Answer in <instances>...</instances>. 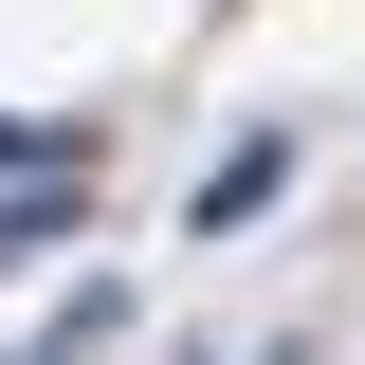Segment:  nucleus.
<instances>
[{
  "label": "nucleus",
  "mask_w": 365,
  "mask_h": 365,
  "mask_svg": "<svg viewBox=\"0 0 365 365\" xmlns=\"http://www.w3.org/2000/svg\"><path fill=\"white\" fill-rule=\"evenodd\" d=\"M19 165H73V146H55V128H19V110H0V182H19Z\"/></svg>",
  "instance_id": "7ed1b4c3"
},
{
  "label": "nucleus",
  "mask_w": 365,
  "mask_h": 365,
  "mask_svg": "<svg viewBox=\"0 0 365 365\" xmlns=\"http://www.w3.org/2000/svg\"><path fill=\"white\" fill-rule=\"evenodd\" d=\"M274 182H292V146H274V128H237L220 165H201V201H182V220H201V237H237V220H274Z\"/></svg>",
  "instance_id": "f257e3e1"
},
{
  "label": "nucleus",
  "mask_w": 365,
  "mask_h": 365,
  "mask_svg": "<svg viewBox=\"0 0 365 365\" xmlns=\"http://www.w3.org/2000/svg\"><path fill=\"white\" fill-rule=\"evenodd\" d=\"M91 201H73V165H19V201H0V256H37V237H73Z\"/></svg>",
  "instance_id": "f03ea898"
}]
</instances>
